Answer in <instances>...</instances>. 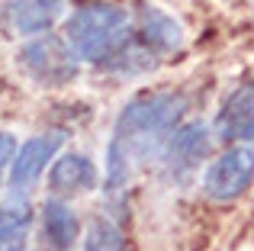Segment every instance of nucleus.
<instances>
[{
    "mask_svg": "<svg viewBox=\"0 0 254 251\" xmlns=\"http://www.w3.org/2000/svg\"><path fill=\"white\" fill-rule=\"evenodd\" d=\"M184 94H174V90H151V94H138L126 103L123 113L116 116L110 145H106V196L123 193L132 171L142 161L161 158L168 135L184 123Z\"/></svg>",
    "mask_w": 254,
    "mask_h": 251,
    "instance_id": "1",
    "label": "nucleus"
},
{
    "mask_svg": "<svg viewBox=\"0 0 254 251\" xmlns=\"http://www.w3.org/2000/svg\"><path fill=\"white\" fill-rule=\"evenodd\" d=\"M129 36V10L123 0H84L64 19V39L81 62H103Z\"/></svg>",
    "mask_w": 254,
    "mask_h": 251,
    "instance_id": "2",
    "label": "nucleus"
},
{
    "mask_svg": "<svg viewBox=\"0 0 254 251\" xmlns=\"http://www.w3.org/2000/svg\"><path fill=\"white\" fill-rule=\"evenodd\" d=\"M16 64L39 84V87H64L81 71V55L71 49L64 36H32L23 49L16 52Z\"/></svg>",
    "mask_w": 254,
    "mask_h": 251,
    "instance_id": "3",
    "label": "nucleus"
},
{
    "mask_svg": "<svg viewBox=\"0 0 254 251\" xmlns=\"http://www.w3.org/2000/svg\"><path fill=\"white\" fill-rule=\"evenodd\" d=\"M254 184V145H229L209 161L203 174V193L212 203L242 200Z\"/></svg>",
    "mask_w": 254,
    "mask_h": 251,
    "instance_id": "4",
    "label": "nucleus"
},
{
    "mask_svg": "<svg viewBox=\"0 0 254 251\" xmlns=\"http://www.w3.org/2000/svg\"><path fill=\"white\" fill-rule=\"evenodd\" d=\"M64 135L62 132H39V135L26 138L16 148L10 161V190L13 196H26L39 184V177L45 174V168H52V161L58 158Z\"/></svg>",
    "mask_w": 254,
    "mask_h": 251,
    "instance_id": "5",
    "label": "nucleus"
},
{
    "mask_svg": "<svg viewBox=\"0 0 254 251\" xmlns=\"http://www.w3.org/2000/svg\"><path fill=\"white\" fill-rule=\"evenodd\" d=\"M209 145H212L209 126L203 120H184L168 135L158 161H164V168H168L174 177H184V174H190V171H196L199 161H206Z\"/></svg>",
    "mask_w": 254,
    "mask_h": 251,
    "instance_id": "6",
    "label": "nucleus"
},
{
    "mask_svg": "<svg viewBox=\"0 0 254 251\" xmlns=\"http://www.w3.org/2000/svg\"><path fill=\"white\" fill-rule=\"evenodd\" d=\"M64 6H68V0H10L0 13V23L13 36L32 39L49 32L64 16Z\"/></svg>",
    "mask_w": 254,
    "mask_h": 251,
    "instance_id": "7",
    "label": "nucleus"
},
{
    "mask_svg": "<svg viewBox=\"0 0 254 251\" xmlns=\"http://www.w3.org/2000/svg\"><path fill=\"white\" fill-rule=\"evenodd\" d=\"M97 181H100L97 164L84 151H64L49 168V193L62 196V200H71V196L97 190Z\"/></svg>",
    "mask_w": 254,
    "mask_h": 251,
    "instance_id": "8",
    "label": "nucleus"
},
{
    "mask_svg": "<svg viewBox=\"0 0 254 251\" xmlns=\"http://www.w3.org/2000/svg\"><path fill=\"white\" fill-rule=\"evenodd\" d=\"M135 32L145 45H148L155 55H174V52L184 49V26L164 13L161 6H151V3H142L135 13Z\"/></svg>",
    "mask_w": 254,
    "mask_h": 251,
    "instance_id": "9",
    "label": "nucleus"
},
{
    "mask_svg": "<svg viewBox=\"0 0 254 251\" xmlns=\"http://www.w3.org/2000/svg\"><path fill=\"white\" fill-rule=\"evenodd\" d=\"M39 219H42V239L45 248L52 251H71L81 239V219H77L74 206L62 196H49L39 209Z\"/></svg>",
    "mask_w": 254,
    "mask_h": 251,
    "instance_id": "10",
    "label": "nucleus"
},
{
    "mask_svg": "<svg viewBox=\"0 0 254 251\" xmlns=\"http://www.w3.org/2000/svg\"><path fill=\"white\" fill-rule=\"evenodd\" d=\"M251 120H254V84H242L225 97L216 120V135L222 142H245Z\"/></svg>",
    "mask_w": 254,
    "mask_h": 251,
    "instance_id": "11",
    "label": "nucleus"
},
{
    "mask_svg": "<svg viewBox=\"0 0 254 251\" xmlns=\"http://www.w3.org/2000/svg\"><path fill=\"white\" fill-rule=\"evenodd\" d=\"M155 64H158V55L135 36V32H129L103 62H97V68L106 71V74H116V77H132V74L151 71Z\"/></svg>",
    "mask_w": 254,
    "mask_h": 251,
    "instance_id": "12",
    "label": "nucleus"
},
{
    "mask_svg": "<svg viewBox=\"0 0 254 251\" xmlns=\"http://www.w3.org/2000/svg\"><path fill=\"white\" fill-rule=\"evenodd\" d=\"M32 232V206L26 196H10L0 206V251H26Z\"/></svg>",
    "mask_w": 254,
    "mask_h": 251,
    "instance_id": "13",
    "label": "nucleus"
},
{
    "mask_svg": "<svg viewBox=\"0 0 254 251\" xmlns=\"http://www.w3.org/2000/svg\"><path fill=\"white\" fill-rule=\"evenodd\" d=\"M84 251H129V245L110 216H93L84 229Z\"/></svg>",
    "mask_w": 254,
    "mask_h": 251,
    "instance_id": "14",
    "label": "nucleus"
},
{
    "mask_svg": "<svg viewBox=\"0 0 254 251\" xmlns=\"http://www.w3.org/2000/svg\"><path fill=\"white\" fill-rule=\"evenodd\" d=\"M16 138L10 135V132H0V171L3 168H10V161H13V155H16Z\"/></svg>",
    "mask_w": 254,
    "mask_h": 251,
    "instance_id": "15",
    "label": "nucleus"
},
{
    "mask_svg": "<svg viewBox=\"0 0 254 251\" xmlns=\"http://www.w3.org/2000/svg\"><path fill=\"white\" fill-rule=\"evenodd\" d=\"M245 142L254 145V120H251V126H248V135H245Z\"/></svg>",
    "mask_w": 254,
    "mask_h": 251,
    "instance_id": "16",
    "label": "nucleus"
},
{
    "mask_svg": "<svg viewBox=\"0 0 254 251\" xmlns=\"http://www.w3.org/2000/svg\"><path fill=\"white\" fill-rule=\"evenodd\" d=\"M39 251H52V248H39Z\"/></svg>",
    "mask_w": 254,
    "mask_h": 251,
    "instance_id": "17",
    "label": "nucleus"
}]
</instances>
